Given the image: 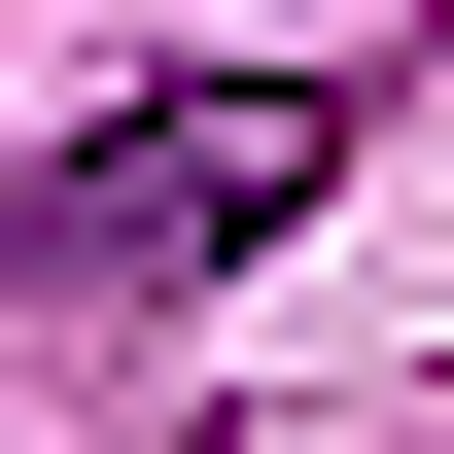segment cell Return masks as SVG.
I'll return each instance as SVG.
<instances>
[{"label": "cell", "instance_id": "obj_1", "mask_svg": "<svg viewBox=\"0 0 454 454\" xmlns=\"http://www.w3.org/2000/svg\"><path fill=\"white\" fill-rule=\"evenodd\" d=\"M315 175H349V70H175V106H106V140L35 175V280L70 315H175V280H245Z\"/></svg>", "mask_w": 454, "mask_h": 454}]
</instances>
